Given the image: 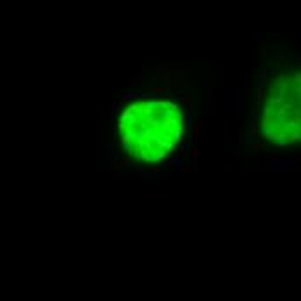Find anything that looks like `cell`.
Returning <instances> with one entry per match:
<instances>
[{
    "label": "cell",
    "instance_id": "cell-1",
    "mask_svg": "<svg viewBox=\"0 0 301 301\" xmlns=\"http://www.w3.org/2000/svg\"><path fill=\"white\" fill-rule=\"evenodd\" d=\"M123 149L142 163L166 159L185 137V116L180 106L161 97L130 100L118 118Z\"/></svg>",
    "mask_w": 301,
    "mask_h": 301
},
{
    "label": "cell",
    "instance_id": "cell-2",
    "mask_svg": "<svg viewBox=\"0 0 301 301\" xmlns=\"http://www.w3.org/2000/svg\"><path fill=\"white\" fill-rule=\"evenodd\" d=\"M260 125L265 138L279 147L301 142V73L275 78Z\"/></svg>",
    "mask_w": 301,
    "mask_h": 301
}]
</instances>
